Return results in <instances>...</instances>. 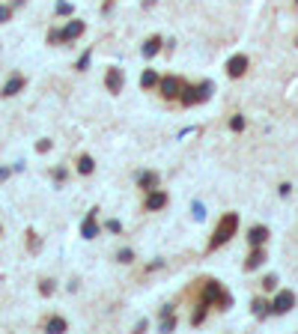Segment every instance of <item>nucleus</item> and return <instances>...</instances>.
<instances>
[{"label": "nucleus", "instance_id": "obj_30", "mask_svg": "<svg viewBox=\"0 0 298 334\" xmlns=\"http://www.w3.org/2000/svg\"><path fill=\"white\" fill-rule=\"evenodd\" d=\"M57 15H72V6L69 3H57Z\"/></svg>", "mask_w": 298, "mask_h": 334}, {"label": "nucleus", "instance_id": "obj_33", "mask_svg": "<svg viewBox=\"0 0 298 334\" xmlns=\"http://www.w3.org/2000/svg\"><path fill=\"white\" fill-rule=\"evenodd\" d=\"M9 173H12L9 167H0V182H3V179H9Z\"/></svg>", "mask_w": 298, "mask_h": 334}, {"label": "nucleus", "instance_id": "obj_5", "mask_svg": "<svg viewBox=\"0 0 298 334\" xmlns=\"http://www.w3.org/2000/svg\"><path fill=\"white\" fill-rule=\"evenodd\" d=\"M158 90H161V96H164V99L170 102V99H179V96H182V90H185V84H182L179 78H173V75H170V78H161V84H158Z\"/></svg>", "mask_w": 298, "mask_h": 334}, {"label": "nucleus", "instance_id": "obj_15", "mask_svg": "<svg viewBox=\"0 0 298 334\" xmlns=\"http://www.w3.org/2000/svg\"><path fill=\"white\" fill-rule=\"evenodd\" d=\"M161 45H164V42H161V36H149V39L143 42V57H146V60H149V57H155V54L161 51Z\"/></svg>", "mask_w": 298, "mask_h": 334}, {"label": "nucleus", "instance_id": "obj_20", "mask_svg": "<svg viewBox=\"0 0 298 334\" xmlns=\"http://www.w3.org/2000/svg\"><path fill=\"white\" fill-rule=\"evenodd\" d=\"M230 128H233V131H242V128H245V117H242V114H233Z\"/></svg>", "mask_w": 298, "mask_h": 334}, {"label": "nucleus", "instance_id": "obj_23", "mask_svg": "<svg viewBox=\"0 0 298 334\" xmlns=\"http://www.w3.org/2000/svg\"><path fill=\"white\" fill-rule=\"evenodd\" d=\"M191 212H194V218H197V221H203V218H206V206H203V203H194V206H191Z\"/></svg>", "mask_w": 298, "mask_h": 334}, {"label": "nucleus", "instance_id": "obj_19", "mask_svg": "<svg viewBox=\"0 0 298 334\" xmlns=\"http://www.w3.org/2000/svg\"><path fill=\"white\" fill-rule=\"evenodd\" d=\"M269 308H272L269 302H263V299H256V302H253V316H256V319H263V316L269 313Z\"/></svg>", "mask_w": 298, "mask_h": 334}, {"label": "nucleus", "instance_id": "obj_6", "mask_svg": "<svg viewBox=\"0 0 298 334\" xmlns=\"http://www.w3.org/2000/svg\"><path fill=\"white\" fill-rule=\"evenodd\" d=\"M123 84H125V78H123V69H117V66H110L107 69V75H104V87H107V93H123Z\"/></svg>", "mask_w": 298, "mask_h": 334}, {"label": "nucleus", "instance_id": "obj_2", "mask_svg": "<svg viewBox=\"0 0 298 334\" xmlns=\"http://www.w3.org/2000/svg\"><path fill=\"white\" fill-rule=\"evenodd\" d=\"M200 302H206V305H218L221 310H230L233 308V295L224 289L218 281H206L203 283V299Z\"/></svg>", "mask_w": 298, "mask_h": 334}, {"label": "nucleus", "instance_id": "obj_21", "mask_svg": "<svg viewBox=\"0 0 298 334\" xmlns=\"http://www.w3.org/2000/svg\"><path fill=\"white\" fill-rule=\"evenodd\" d=\"M117 259H120V263H131V259H134V251H131V248H123V251L117 254Z\"/></svg>", "mask_w": 298, "mask_h": 334}, {"label": "nucleus", "instance_id": "obj_3", "mask_svg": "<svg viewBox=\"0 0 298 334\" xmlns=\"http://www.w3.org/2000/svg\"><path fill=\"white\" fill-rule=\"evenodd\" d=\"M212 90H215V84H212V81H203L200 87H185V90H182V96H179V102H182L185 107L203 104V102H209V99H212Z\"/></svg>", "mask_w": 298, "mask_h": 334}, {"label": "nucleus", "instance_id": "obj_27", "mask_svg": "<svg viewBox=\"0 0 298 334\" xmlns=\"http://www.w3.org/2000/svg\"><path fill=\"white\" fill-rule=\"evenodd\" d=\"M48 150H51V140H48V137L36 143V153H48Z\"/></svg>", "mask_w": 298, "mask_h": 334}, {"label": "nucleus", "instance_id": "obj_8", "mask_svg": "<svg viewBox=\"0 0 298 334\" xmlns=\"http://www.w3.org/2000/svg\"><path fill=\"white\" fill-rule=\"evenodd\" d=\"M167 206V194L161 188H152V191H146V212H158Z\"/></svg>", "mask_w": 298, "mask_h": 334}, {"label": "nucleus", "instance_id": "obj_14", "mask_svg": "<svg viewBox=\"0 0 298 334\" xmlns=\"http://www.w3.org/2000/svg\"><path fill=\"white\" fill-rule=\"evenodd\" d=\"M137 185L143 191H152V188H158V173L155 170H143L140 176H137Z\"/></svg>", "mask_w": 298, "mask_h": 334}, {"label": "nucleus", "instance_id": "obj_28", "mask_svg": "<svg viewBox=\"0 0 298 334\" xmlns=\"http://www.w3.org/2000/svg\"><path fill=\"white\" fill-rule=\"evenodd\" d=\"M87 66H90V51H87V54H84V57L78 60V66H74V69H78V72H84Z\"/></svg>", "mask_w": 298, "mask_h": 334}, {"label": "nucleus", "instance_id": "obj_1", "mask_svg": "<svg viewBox=\"0 0 298 334\" xmlns=\"http://www.w3.org/2000/svg\"><path fill=\"white\" fill-rule=\"evenodd\" d=\"M236 230H239V215H236V212H227V215L218 221L215 236H212V242H209V251H218L221 245H227V242L236 236Z\"/></svg>", "mask_w": 298, "mask_h": 334}, {"label": "nucleus", "instance_id": "obj_25", "mask_svg": "<svg viewBox=\"0 0 298 334\" xmlns=\"http://www.w3.org/2000/svg\"><path fill=\"white\" fill-rule=\"evenodd\" d=\"M39 292H42V295H51V292H54V281H42V283H39Z\"/></svg>", "mask_w": 298, "mask_h": 334}, {"label": "nucleus", "instance_id": "obj_18", "mask_svg": "<svg viewBox=\"0 0 298 334\" xmlns=\"http://www.w3.org/2000/svg\"><path fill=\"white\" fill-rule=\"evenodd\" d=\"M93 170H96V161H93L90 155H81V158H78V173H84V176H90Z\"/></svg>", "mask_w": 298, "mask_h": 334}, {"label": "nucleus", "instance_id": "obj_7", "mask_svg": "<svg viewBox=\"0 0 298 334\" xmlns=\"http://www.w3.org/2000/svg\"><path fill=\"white\" fill-rule=\"evenodd\" d=\"M248 72V57L245 54H233L230 60H227V75L230 78H242Z\"/></svg>", "mask_w": 298, "mask_h": 334}, {"label": "nucleus", "instance_id": "obj_31", "mask_svg": "<svg viewBox=\"0 0 298 334\" xmlns=\"http://www.w3.org/2000/svg\"><path fill=\"white\" fill-rule=\"evenodd\" d=\"M54 179H57V182H63V179H66V170H63V167H57V170H54Z\"/></svg>", "mask_w": 298, "mask_h": 334}, {"label": "nucleus", "instance_id": "obj_16", "mask_svg": "<svg viewBox=\"0 0 298 334\" xmlns=\"http://www.w3.org/2000/svg\"><path fill=\"white\" fill-rule=\"evenodd\" d=\"M158 84H161V78H158L155 69H146L143 75H140V87H143V90H152V87H158Z\"/></svg>", "mask_w": 298, "mask_h": 334}, {"label": "nucleus", "instance_id": "obj_26", "mask_svg": "<svg viewBox=\"0 0 298 334\" xmlns=\"http://www.w3.org/2000/svg\"><path fill=\"white\" fill-rule=\"evenodd\" d=\"M274 286H277V278H274V275L263 278V289H274Z\"/></svg>", "mask_w": 298, "mask_h": 334}, {"label": "nucleus", "instance_id": "obj_10", "mask_svg": "<svg viewBox=\"0 0 298 334\" xmlns=\"http://www.w3.org/2000/svg\"><path fill=\"white\" fill-rule=\"evenodd\" d=\"M96 215H99V209H90L87 218H84V224H81V236H84V239H96V236H99V221H96Z\"/></svg>", "mask_w": 298, "mask_h": 334}, {"label": "nucleus", "instance_id": "obj_22", "mask_svg": "<svg viewBox=\"0 0 298 334\" xmlns=\"http://www.w3.org/2000/svg\"><path fill=\"white\" fill-rule=\"evenodd\" d=\"M12 18V6H6V3H0V24H6Z\"/></svg>", "mask_w": 298, "mask_h": 334}, {"label": "nucleus", "instance_id": "obj_34", "mask_svg": "<svg viewBox=\"0 0 298 334\" xmlns=\"http://www.w3.org/2000/svg\"><path fill=\"white\" fill-rule=\"evenodd\" d=\"M21 3H24V0H12V6H21Z\"/></svg>", "mask_w": 298, "mask_h": 334}, {"label": "nucleus", "instance_id": "obj_9", "mask_svg": "<svg viewBox=\"0 0 298 334\" xmlns=\"http://www.w3.org/2000/svg\"><path fill=\"white\" fill-rule=\"evenodd\" d=\"M87 30V24L84 21H78V18H72L63 30H60V36H63V42H74V39H78V36Z\"/></svg>", "mask_w": 298, "mask_h": 334}, {"label": "nucleus", "instance_id": "obj_4", "mask_svg": "<svg viewBox=\"0 0 298 334\" xmlns=\"http://www.w3.org/2000/svg\"><path fill=\"white\" fill-rule=\"evenodd\" d=\"M292 308H295V292H292V289H283V292L274 295V302H272V313L280 316V313H289Z\"/></svg>", "mask_w": 298, "mask_h": 334}, {"label": "nucleus", "instance_id": "obj_24", "mask_svg": "<svg viewBox=\"0 0 298 334\" xmlns=\"http://www.w3.org/2000/svg\"><path fill=\"white\" fill-rule=\"evenodd\" d=\"M60 42H63L60 30H48V45H60Z\"/></svg>", "mask_w": 298, "mask_h": 334}, {"label": "nucleus", "instance_id": "obj_29", "mask_svg": "<svg viewBox=\"0 0 298 334\" xmlns=\"http://www.w3.org/2000/svg\"><path fill=\"white\" fill-rule=\"evenodd\" d=\"M107 230L110 233H123V224H120V221H107Z\"/></svg>", "mask_w": 298, "mask_h": 334}, {"label": "nucleus", "instance_id": "obj_11", "mask_svg": "<svg viewBox=\"0 0 298 334\" xmlns=\"http://www.w3.org/2000/svg\"><path fill=\"white\" fill-rule=\"evenodd\" d=\"M263 263H266V251H263V245H256L248 254V259H245V272H253V269H259Z\"/></svg>", "mask_w": 298, "mask_h": 334}, {"label": "nucleus", "instance_id": "obj_32", "mask_svg": "<svg viewBox=\"0 0 298 334\" xmlns=\"http://www.w3.org/2000/svg\"><path fill=\"white\" fill-rule=\"evenodd\" d=\"M289 191H292V185H289V182H283V185H280V197H286Z\"/></svg>", "mask_w": 298, "mask_h": 334}, {"label": "nucleus", "instance_id": "obj_17", "mask_svg": "<svg viewBox=\"0 0 298 334\" xmlns=\"http://www.w3.org/2000/svg\"><path fill=\"white\" fill-rule=\"evenodd\" d=\"M45 328H48V331H51V334H63V331H66V328H69V322H66V319H63V316H51V319H48V322H45Z\"/></svg>", "mask_w": 298, "mask_h": 334}, {"label": "nucleus", "instance_id": "obj_12", "mask_svg": "<svg viewBox=\"0 0 298 334\" xmlns=\"http://www.w3.org/2000/svg\"><path fill=\"white\" fill-rule=\"evenodd\" d=\"M24 84H27V81H24V75H12V78H9V81L3 84V90H0V96H6V99H9V96H18V93L24 90Z\"/></svg>", "mask_w": 298, "mask_h": 334}, {"label": "nucleus", "instance_id": "obj_13", "mask_svg": "<svg viewBox=\"0 0 298 334\" xmlns=\"http://www.w3.org/2000/svg\"><path fill=\"white\" fill-rule=\"evenodd\" d=\"M248 242L256 248V245H266L269 242V227H263V224H256V227H250L248 230Z\"/></svg>", "mask_w": 298, "mask_h": 334}]
</instances>
